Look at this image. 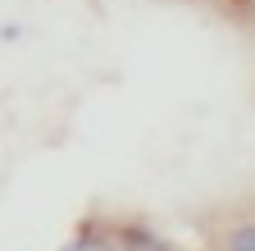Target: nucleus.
I'll use <instances>...</instances> for the list:
<instances>
[{
  "mask_svg": "<svg viewBox=\"0 0 255 251\" xmlns=\"http://www.w3.org/2000/svg\"><path fill=\"white\" fill-rule=\"evenodd\" d=\"M228 251H255V229H251V224H237V229H233Z\"/></svg>",
  "mask_w": 255,
  "mask_h": 251,
  "instance_id": "obj_1",
  "label": "nucleus"
},
{
  "mask_svg": "<svg viewBox=\"0 0 255 251\" xmlns=\"http://www.w3.org/2000/svg\"><path fill=\"white\" fill-rule=\"evenodd\" d=\"M69 251H114V247H110V242H101V238H78Z\"/></svg>",
  "mask_w": 255,
  "mask_h": 251,
  "instance_id": "obj_2",
  "label": "nucleus"
}]
</instances>
